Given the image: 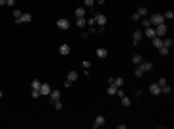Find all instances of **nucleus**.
Instances as JSON below:
<instances>
[{
  "instance_id": "f257e3e1",
  "label": "nucleus",
  "mask_w": 174,
  "mask_h": 129,
  "mask_svg": "<svg viewBox=\"0 0 174 129\" xmlns=\"http://www.w3.org/2000/svg\"><path fill=\"white\" fill-rule=\"evenodd\" d=\"M149 21H151V25H161V23H164V16L162 14H153L151 18H149Z\"/></svg>"
},
{
  "instance_id": "f03ea898",
  "label": "nucleus",
  "mask_w": 174,
  "mask_h": 129,
  "mask_svg": "<svg viewBox=\"0 0 174 129\" xmlns=\"http://www.w3.org/2000/svg\"><path fill=\"white\" fill-rule=\"evenodd\" d=\"M166 33H168V29H166V23H161V25H155V35H157V37H166Z\"/></svg>"
},
{
  "instance_id": "7ed1b4c3",
  "label": "nucleus",
  "mask_w": 174,
  "mask_h": 129,
  "mask_svg": "<svg viewBox=\"0 0 174 129\" xmlns=\"http://www.w3.org/2000/svg\"><path fill=\"white\" fill-rule=\"evenodd\" d=\"M95 25L97 27H104L106 25V16H104V14H95Z\"/></svg>"
},
{
  "instance_id": "20e7f679",
  "label": "nucleus",
  "mask_w": 174,
  "mask_h": 129,
  "mask_svg": "<svg viewBox=\"0 0 174 129\" xmlns=\"http://www.w3.org/2000/svg\"><path fill=\"white\" fill-rule=\"evenodd\" d=\"M56 27L58 29H62V31H66V29H70V20H66V18H62V20L56 21Z\"/></svg>"
},
{
  "instance_id": "39448f33",
  "label": "nucleus",
  "mask_w": 174,
  "mask_h": 129,
  "mask_svg": "<svg viewBox=\"0 0 174 129\" xmlns=\"http://www.w3.org/2000/svg\"><path fill=\"white\" fill-rule=\"evenodd\" d=\"M149 93H151L153 97H159V95H161V87H159L157 83H151L149 85Z\"/></svg>"
},
{
  "instance_id": "423d86ee",
  "label": "nucleus",
  "mask_w": 174,
  "mask_h": 129,
  "mask_svg": "<svg viewBox=\"0 0 174 129\" xmlns=\"http://www.w3.org/2000/svg\"><path fill=\"white\" fill-rule=\"evenodd\" d=\"M31 20H33L31 14H21V18H18V20H16V23H29Z\"/></svg>"
},
{
  "instance_id": "0eeeda50",
  "label": "nucleus",
  "mask_w": 174,
  "mask_h": 129,
  "mask_svg": "<svg viewBox=\"0 0 174 129\" xmlns=\"http://www.w3.org/2000/svg\"><path fill=\"white\" fill-rule=\"evenodd\" d=\"M50 85H48V83H41V89H39V93H41V95H45V97H46V95H50Z\"/></svg>"
},
{
  "instance_id": "6e6552de",
  "label": "nucleus",
  "mask_w": 174,
  "mask_h": 129,
  "mask_svg": "<svg viewBox=\"0 0 174 129\" xmlns=\"http://www.w3.org/2000/svg\"><path fill=\"white\" fill-rule=\"evenodd\" d=\"M103 125H104V116H97V118H95V122H93V129L103 127Z\"/></svg>"
},
{
  "instance_id": "1a4fd4ad",
  "label": "nucleus",
  "mask_w": 174,
  "mask_h": 129,
  "mask_svg": "<svg viewBox=\"0 0 174 129\" xmlns=\"http://www.w3.org/2000/svg\"><path fill=\"white\" fill-rule=\"evenodd\" d=\"M143 39V33L141 31H134V37H132V41H134V45H139Z\"/></svg>"
},
{
  "instance_id": "9d476101",
  "label": "nucleus",
  "mask_w": 174,
  "mask_h": 129,
  "mask_svg": "<svg viewBox=\"0 0 174 129\" xmlns=\"http://www.w3.org/2000/svg\"><path fill=\"white\" fill-rule=\"evenodd\" d=\"M139 68L143 70V73H147V71H151V70H153V64H151V62H145V60H143L141 64H139Z\"/></svg>"
},
{
  "instance_id": "9b49d317",
  "label": "nucleus",
  "mask_w": 174,
  "mask_h": 129,
  "mask_svg": "<svg viewBox=\"0 0 174 129\" xmlns=\"http://www.w3.org/2000/svg\"><path fill=\"white\" fill-rule=\"evenodd\" d=\"M143 37H149V39L157 37V35H155V27H153V25H151V27H147V29L143 31Z\"/></svg>"
},
{
  "instance_id": "f8f14e48",
  "label": "nucleus",
  "mask_w": 174,
  "mask_h": 129,
  "mask_svg": "<svg viewBox=\"0 0 174 129\" xmlns=\"http://www.w3.org/2000/svg\"><path fill=\"white\" fill-rule=\"evenodd\" d=\"M58 52H60V54H62V56H68V54H70L72 52V48L68 45H60V48H58Z\"/></svg>"
},
{
  "instance_id": "ddd939ff",
  "label": "nucleus",
  "mask_w": 174,
  "mask_h": 129,
  "mask_svg": "<svg viewBox=\"0 0 174 129\" xmlns=\"http://www.w3.org/2000/svg\"><path fill=\"white\" fill-rule=\"evenodd\" d=\"M85 10H87L85 6H77L76 8V18H85V14H87Z\"/></svg>"
},
{
  "instance_id": "4468645a",
  "label": "nucleus",
  "mask_w": 174,
  "mask_h": 129,
  "mask_svg": "<svg viewBox=\"0 0 174 129\" xmlns=\"http://www.w3.org/2000/svg\"><path fill=\"white\" fill-rule=\"evenodd\" d=\"M48 97H50V102H54V100H60L62 93H60V91H50V95H48Z\"/></svg>"
},
{
  "instance_id": "2eb2a0df",
  "label": "nucleus",
  "mask_w": 174,
  "mask_h": 129,
  "mask_svg": "<svg viewBox=\"0 0 174 129\" xmlns=\"http://www.w3.org/2000/svg\"><path fill=\"white\" fill-rule=\"evenodd\" d=\"M66 79H68L70 83H74V81H77V71H68V75H66Z\"/></svg>"
},
{
  "instance_id": "dca6fc26",
  "label": "nucleus",
  "mask_w": 174,
  "mask_h": 129,
  "mask_svg": "<svg viewBox=\"0 0 174 129\" xmlns=\"http://www.w3.org/2000/svg\"><path fill=\"white\" fill-rule=\"evenodd\" d=\"M97 56H99V58H106V56H108V50L101 46V48H97Z\"/></svg>"
},
{
  "instance_id": "f3484780",
  "label": "nucleus",
  "mask_w": 174,
  "mask_h": 129,
  "mask_svg": "<svg viewBox=\"0 0 174 129\" xmlns=\"http://www.w3.org/2000/svg\"><path fill=\"white\" fill-rule=\"evenodd\" d=\"M170 93H172V87H170V85H162L161 87V95H170Z\"/></svg>"
},
{
  "instance_id": "a211bd4d",
  "label": "nucleus",
  "mask_w": 174,
  "mask_h": 129,
  "mask_svg": "<svg viewBox=\"0 0 174 129\" xmlns=\"http://www.w3.org/2000/svg\"><path fill=\"white\" fill-rule=\"evenodd\" d=\"M76 25L79 27V29H83V27L87 25V21H85V18H76Z\"/></svg>"
},
{
  "instance_id": "6ab92c4d",
  "label": "nucleus",
  "mask_w": 174,
  "mask_h": 129,
  "mask_svg": "<svg viewBox=\"0 0 174 129\" xmlns=\"http://www.w3.org/2000/svg\"><path fill=\"white\" fill-rule=\"evenodd\" d=\"M151 41H153V46H155V48H159V46H162V37H153Z\"/></svg>"
},
{
  "instance_id": "aec40b11",
  "label": "nucleus",
  "mask_w": 174,
  "mask_h": 129,
  "mask_svg": "<svg viewBox=\"0 0 174 129\" xmlns=\"http://www.w3.org/2000/svg\"><path fill=\"white\" fill-rule=\"evenodd\" d=\"M132 62H134L135 66H139V64H141V62H143V58H141V56H139V54H134V56H132Z\"/></svg>"
},
{
  "instance_id": "412c9836",
  "label": "nucleus",
  "mask_w": 174,
  "mask_h": 129,
  "mask_svg": "<svg viewBox=\"0 0 174 129\" xmlns=\"http://www.w3.org/2000/svg\"><path fill=\"white\" fill-rule=\"evenodd\" d=\"M85 21H87V25H89L91 29H95V16H91V18H85Z\"/></svg>"
},
{
  "instance_id": "4be33fe9",
  "label": "nucleus",
  "mask_w": 174,
  "mask_h": 129,
  "mask_svg": "<svg viewBox=\"0 0 174 129\" xmlns=\"http://www.w3.org/2000/svg\"><path fill=\"white\" fill-rule=\"evenodd\" d=\"M147 12H149L147 8H145V6H141V8H139V10H137V12H135V14H137L139 18H143V16H147Z\"/></svg>"
},
{
  "instance_id": "5701e85b",
  "label": "nucleus",
  "mask_w": 174,
  "mask_h": 129,
  "mask_svg": "<svg viewBox=\"0 0 174 129\" xmlns=\"http://www.w3.org/2000/svg\"><path fill=\"white\" fill-rule=\"evenodd\" d=\"M168 52H170V48H166V46H159V54H161V56H168Z\"/></svg>"
},
{
  "instance_id": "b1692460",
  "label": "nucleus",
  "mask_w": 174,
  "mask_h": 129,
  "mask_svg": "<svg viewBox=\"0 0 174 129\" xmlns=\"http://www.w3.org/2000/svg\"><path fill=\"white\" fill-rule=\"evenodd\" d=\"M120 100H122V106H130V104H132V98H128L126 95H124V97H120Z\"/></svg>"
},
{
  "instance_id": "393cba45",
  "label": "nucleus",
  "mask_w": 174,
  "mask_h": 129,
  "mask_svg": "<svg viewBox=\"0 0 174 129\" xmlns=\"http://www.w3.org/2000/svg\"><path fill=\"white\" fill-rule=\"evenodd\" d=\"M162 46H166V48H170V46H172V39H170V37H166V39H162Z\"/></svg>"
},
{
  "instance_id": "a878e982",
  "label": "nucleus",
  "mask_w": 174,
  "mask_h": 129,
  "mask_svg": "<svg viewBox=\"0 0 174 129\" xmlns=\"http://www.w3.org/2000/svg\"><path fill=\"white\" fill-rule=\"evenodd\" d=\"M31 87H33V89H35V91H39V89H41V81H39V79H33Z\"/></svg>"
},
{
  "instance_id": "bb28decb",
  "label": "nucleus",
  "mask_w": 174,
  "mask_h": 129,
  "mask_svg": "<svg viewBox=\"0 0 174 129\" xmlns=\"http://www.w3.org/2000/svg\"><path fill=\"white\" fill-rule=\"evenodd\" d=\"M162 16H164V20H172V18H174V12H172V10H168V12H164Z\"/></svg>"
},
{
  "instance_id": "cd10ccee",
  "label": "nucleus",
  "mask_w": 174,
  "mask_h": 129,
  "mask_svg": "<svg viewBox=\"0 0 174 129\" xmlns=\"http://www.w3.org/2000/svg\"><path fill=\"white\" fill-rule=\"evenodd\" d=\"M116 89H118V87H114V85H108L106 93H108V95H116Z\"/></svg>"
},
{
  "instance_id": "c85d7f7f",
  "label": "nucleus",
  "mask_w": 174,
  "mask_h": 129,
  "mask_svg": "<svg viewBox=\"0 0 174 129\" xmlns=\"http://www.w3.org/2000/svg\"><path fill=\"white\" fill-rule=\"evenodd\" d=\"M135 77H143V70L139 66H135Z\"/></svg>"
},
{
  "instance_id": "c756f323",
  "label": "nucleus",
  "mask_w": 174,
  "mask_h": 129,
  "mask_svg": "<svg viewBox=\"0 0 174 129\" xmlns=\"http://www.w3.org/2000/svg\"><path fill=\"white\" fill-rule=\"evenodd\" d=\"M141 23H143V27L147 29V27H151V21H149V18H141Z\"/></svg>"
},
{
  "instance_id": "7c9ffc66",
  "label": "nucleus",
  "mask_w": 174,
  "mask_h": 129,
  "mask_svg": "<svg viewBox=\"0 0 174 129\" xmlns=\"http://www.w3.org/2000/svg\"><path fill=\"white\" fill-rule=\"evenodd\" d=\"M52 106H54V110H62V102H60V100H54Z\"/></svg>"
},
{
  "instance_id": "2f4dec72",
  "label": "nucleus",
  "mask_w": 174,
  "mask_h": 129,
  "mask_svg": "<svg viewBox=\"0 0 174 129\" xmlns=\"http://www.w3.org/2000/svg\"><path fill=\"white\" fill-rule=\"evenodd\" d=\"M93 4H95V0H83V6L85 8H91Z\"/></svg>"
},
{
  "instance_id": "473e14b6",
  "label": "nucleus",
  "mask_w": 174,
  "mask_h": 129,
  "mask_svg": "<svg viewBox=\"0 0 174 129\" xmlns=\"http://www.w3.org/2000/svg\"><path fill=\"white\" fill-rule=\"evenodd\" d=\"M168 81H166V77H161L159 79V81H157V85H159V87H162V85H166Z\"/></svg>"
},
{
  "instance_id": "72a5a7b5",
  "label": "nucleus",
  "mask_w": 174,
  "mask_h": 129,
  "mask_svg": "<svg viewBox=\"0 0 174 129\" xmlns=\"http://www.w3.org/2000/svg\"><path fill=\"white\" fill-rule=\"evenodd\" d=\"M39 97H41V93L33 89V91H31V98H39Z\"/></svg>"
},
{
  "instance_id": "f704fd0d",
  "label": "nucleus",
  "mask_w": 174,
  "mask_h": 129,
  "mask_svg": "<svg viewBox=\"0 0 174 129\" xmlns=\"http://www.w3.org/2000/svg\"><path fill=\"white\" fill-rule=\"evenodd\" d=\"M21 14H23V12H21V10H14V18L18 20V18H21Z\"/></svg>"
},
{
  "instance_id": "c9c22d12",
  "label": "nucleus",
  "mask_w": 174,
  "mask_h": 129,
  "mask_svg": "<svg viewBox=\"0 0 174 129\" xmlns=\"http://www.w3.org/2000/svg\"><path fill=\"white\" fill-rule=\"evenodd\" d=\"M81 66H83V70H89V68H91V62H87V60H85V62H81Z\"/></svg>"
},
{
  "instance_id": "e433bc0d",
  "label": "nucleus",
  "mask_w": 174,
  "mask_h": 129,
  "mask_svg": "<svg viewBox=\"0 0 174 129\" xmlns=\"http://www.w3.org/2000/svg\"><path fill=\"white\" fill-rule=\"evenodd\" d=\"M6 4H8V6H14V4H16V0H6Z\"/></svg>"
},
{
  "instance_id": "4c0bfd02",
  "label": "nucleus",
  "mask_w": 174,
  "mask_h": 129,
  "mask_svg": "<svg viewBox=\"0 0 174 129\" xmlns=\"http://www.w3.org/2000/svg\"><path fill=\"white\" fill-rule=\"evenodd\" d=\"M2 4H6V0H0V6H2Z\"/></svg>"
},
{
  "instance_id": "58836bf2",
  "label": "nucleus",
  "mask_w": 174,
  "mask_h": 129,
  "mask_svg": "<svg viewBox=\"0 0 174 129\" xmlns=\"http://www.w3.org/2000/svg\"><path fill=\"white\" fill-rule=\"evenodd\" d=\"M0 98H2V91H0Z\"/></svg>"
},
{
  "instance_id": "ea45409f",
  "label": "nucleus",
  "mask_w": 174,
  "mask_h": 129,
  "mask_svg": "<svg viewBox=\"0 0 174 129\" xmlns=\"http://www.w3.org/2000/svg\"><path fill=\"white\" fill-rule=\"evenodd\" d=\"M95 2H97V0H95Z\"/></svg>"
}]
</instances>
